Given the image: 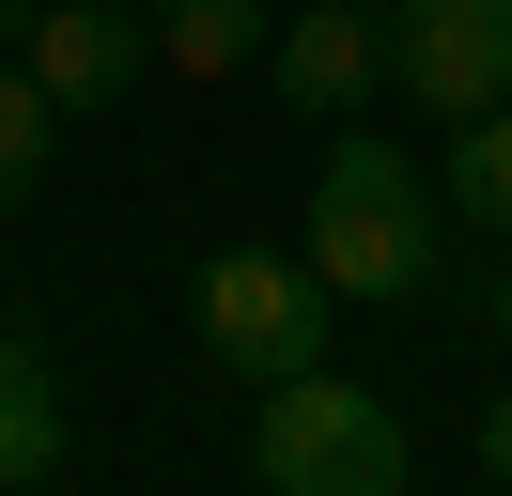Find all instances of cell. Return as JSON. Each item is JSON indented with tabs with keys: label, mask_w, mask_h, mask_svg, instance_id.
Segmentation results:
<instances>
[{
	"label": "cell",
	"mask_w": 512,
	"mask_h": 496,
	"mask_svg": "<svg viewBox=\"0 0 512 496\" xmlns=\"http://www.w3.org/2000/svg\"><path fill=\"white\" fill-rule=\"evenodd\" d=\"M450 217H481V233L512 248V109L450 124Z\"/></svg>",
	"instance_id": "9c48e42d"
},
{
	"label": "cell",
	"mask_w": 512,
	"mask_h": 496,
	"mask_svg": "<svg viewBox=\"0 0 512 496\" xmlns=\"http://www.w3.org/2000/svg\"><path fill=\"white\" fill-rule=\"evenodd\" d=\"M326 264H295V248H218L202 264V341H218V372H249V388H280V372L326 357Z\"/></svg>",
	"instance_id": "3957f363"
},
{
	"label": "cell",
	"mask_w": 512,
	"mask_h": 496,
	"mask_svg": "<svg viewBox=\"0 0 512 496\" xmlns=\"http://www.w3.org/2000/svg\"><path fill=\"white\" fill-rule=\"evenodd\" d=\"M388 93L419 124L512 109V0H388Z\"/></svg>",
	"instance_id": "277c9868"
},
{
	"label": "cell",
	"mask_w": 512,
	"mask_h": 496,
	"mask_svg": "<svg viewBox=\"0 0 512 496\" xmlns=\"http://www.w3.org/2000/svg\"><path fill=\"white\" fill-rule=\"evenodd\" d=\"M47 140H63V109L32 93V62L0 47V202H32V186H47Z\"/></svg>",
	"instance_id": "30bf717a"
},
{
	"label": "cell",
	"mask_w": 512,
	"mask_h": 496,
	"mask_svg": "<svg viewBox=\"0 0 512 496\" xmlns=\"http://www.w3.org/2000/svg\"><path fill=\"white\" fill-rule=\"evenodd\" d=\"M264 78H280V109H311V124H357V109L388 93V0H311V16H280Z\"/></svg>",
	"instance_id": "8992f818"
},
{
	"label": "cell",
	"mask_w": 512,
	"mask_h": 496,
	"mask_svg": "<svg viewBox=\"0 0 512 496\" xmlns=\"http://www.w3.org/2000/svg\"><path fill=\"white\" fill-rule=\"evenodd\" d=\"M497 341H512V264H497Z\"/></svg>",
	"instance_id": "7c38bea8"
},
{
	"label": "cell",
	"mask_w": 512,
	"mask_h": 496,
	"mask_svg": "<svg viewBox=\"0 0 512 496\" xmlns=\"http://www.w3.org/2000/svg\"><path fill=\"white\" fill-rule=\"evenodd\" d=\"M311 264H326V295H373V310H404L419 279H435V186H419L404 140H326Z\"/></svg>",
	"instance_id": "6da1fadb"
},
{
	"label": "cell",
	"mask_w": 512,
	"mask_h": 496,
	"mask_svg": "<svg viewBox=\"0 0 512 496\" xmlns=\"http://www.w3.org/2000/svg\"><path fill=\"white\" fill-rule=\"evenodd\" d=\"M156 47H171V78H249L280 47V16L264 0H156Z\"/></svg>",
	"instance_id": "ba28073f"
},
{
	"label": "cell",
	"mask_w": 512,
	"mask_h": 496,
	"mask_svg": "<svg viewBox=\"0 0 512 496\" xmlns=\"http://www.w3.org/2000/svg\"><path fill=\"white\" fill-rule=\"evenodd\" d=\"M63 465V388H47V341H0V496H32Z\"/></svg>",
	"instance_id": "52a82bcc"
},
{
	"label": "cell",
	"mask_w": 512,
	"mask_h": 496,
	"mask_svg": "<svg viewBox=\"0 0 512 496\" xmlns=\"http://www.w3.org/2000/svg\"><path fill=\"white\" fill-rule=\"evenodd\" d=\"M16 62H32V93H47L63 124H94V109H125V93H140L156 16H140V0H47V16L16 31Z\"/></svg>",
	"instance_id": "5b68a950"
},
{
	"label": "cell",
	"mask_w": 512,
	"mask_h": 496,
	"mask_svg": "<svg viewBox=\"0 0 512 496\" xmlns=\"http://www.w3.org/2000/svg\"><path fill=\"white\" fill-rule=\"evenodd\" d=\"M32 16H47V0H0V47H16V31H32Z\"/></svg>",
	"instance_id": "8fae6325"
},
{
	"label": "cell",
	"mask_w": 512,
	"mask_h": 496,
	"mask_svg": "<svg viewBox=\"0 0 512 496\" xmlns=\"http://www.w3.org/2000/svg\"><path fill=\"white\" fill-rule=\"evenodd\" d=\"M140 16H156V0H140Z\"/></svg>",
	"instance_id": "4fadbf2b"
},
{
	"label": "cell",
	"mask_w": 512,
	"mask_h": 496,
	"mask_svg": "<svg viewBox=\"0 0 512 496\" xmlns=\"http://www.w3.org/2000/svg\"><path fill=\"white\" fill-rule=\"evenodd\" d=\"M249 450H264V496H419V434L388 419L373 388H342L326 357L264 388Z\"/></svg>",
	"instance_id": "7a4b0ae2"
}]
</instances>
